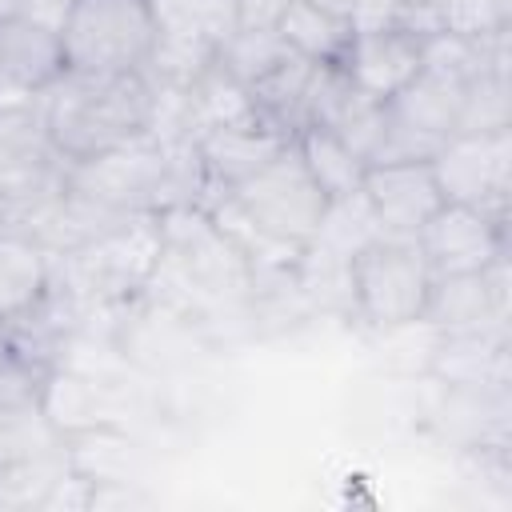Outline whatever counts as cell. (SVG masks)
<instances>
[{
    "label": "cell",
    "mask_w": 512,
    "mask_h": 512,
    "mask_svg": "<svg viewBox=\"0 0 512 512\" xmlns=\"http://www.w3.org/2000/svg\"><path fill=\"white\" fill-rule=\"evenodd\" d=\"M284 56H292V48L280 40L276 28H236L220 48H216V68L228 72L240 88L260 80L264 72H272Z\"/></svg>",
    "instance_id": "19"
},
{
    "label": "cell",
    "mask_w": 512,
    "mask_h": 512,
    "mask_svg": "<svg viewBox=\"0 0 512 512\" xmlns=\"http://www.w3.org/2000/svg\"><path fill=\"white\" fill-rule=\"evenodd\" d=\"M424 64V40L404 28H352L348 52L336 64L364 96L392 100Z\"/></svg>",
    "instance_id": "10"
},
{
    "label": "cell",
    "mask_w": 512,
    "mask_h": 512,
    "mask_svg": "<svg viewBox=\"0 0 512 512\" xmlns=\"http://www.w3.org/2000/svg\"><path fill=\"white\" fill-rule=\"evenodd\" d=\"M416 244L432 276L480 272L508 256V220L468 204H440L428 216V224L416 232Z\"/></svg>",
    "instance_id": "6"
},
{
    "label": "cell",
    "mask_w": 512,
    "mask_h": 512,
    "mask_svg": "<svg viewBox=\"0 0 512 512\" xmlns=\"http://www.w3.org/2000/svg\"><path fill=\"white\" fill-rule=\"evenodd\" d=\"M288 140L264 124H256L252 116H240V120H224V124H212L200 144H196V164H200V176L216 188H224V196H232L244 180H252Z\"/></svg>",
    "instance_id": "11"
},
{
    "label": "cell",
    "mask_w": 512,
    "mask_h": 512,
    "mask_svg": "<svg viewBox=\"0 0 512 512\" xmlns=\"http://www.w3.org/2000/svg\"><path fill=\"white\" fill-rule=\"evenodd\" d=\"M68 72L60 32L36 16H0V104L40 100Z\"/></svg>",
    "instance_id": "8"
},
{
    "label": "cell",
    "mask_w": 512,
    "mask_h": 512,
    "mask_svg": "<svg viewBox=\"0 0 512 512\" xmlns=\"http://www.w3.org/2000/svg\"><path fill=\"white\" fill-rule=\"evenodd\" d=\"M504 284H508V256L480 268V272L432 276V292H428L420 324H432L436 332L504 324V316H508V288Z\"/></svg>",
    "instance_id": "9"
},
{
    "label": "cell",
    "mask_w": 512,
    "mask_h": 512,
    "mask_svg": "<svg viewBox=\"0 0 512 512\" xmlns=\"http://www.w3.org/2000/svg\"><path fill=\"white\" fill-rule=\"evenodd\" d=\"M48 292V256L36 240L0 232V324L32 316Z\"/></svg>",
    "instance_id": "15"
},
{
    "label": "cell",
    "mask_w": 512,
    "mask_h": 512,
    "mask_svg": "<svg viewBox=\"0 0 512 512\" xmlns=\"http://www.w3.org/2000/svg\"><path fill=\"white\" fill-rule=\"evenodd\" d=\"M224 208L232 216H240V224H248L256 232V240L304 252V248H312V240L324 224L328 196L316 188L296 144L288 140L252 180H244L232 196H224Z\"/></svg>",
    "instance_id": "2"
},
{
    "label": "cell",
    "mask_w": 512,
    "mask_h": 512,
    "mask_svg": "<svg viewBox=\"0 0 512 512\" xmlns=\"http://www.w3.org/2000/svg\"><path fill=\"white\" fill-rule=\"evenodd\" d=\"M316 76L320 64L304 60V56H284L272 72H264L260 80L244 84V100H248V116L272 132H280L284 140H292L300 128H308V112H312V92H316Z\"/></svg>",
    "instance_id": "12"
},
{
    "label": "cell",
    "mask_w": 512,
    "mask_h": 512,
    "mask_svg": "<svg viewBox=\"0 0 512 512\" xmlns=\"http://www.w3.org/2000/svg\"><path fill=\"white\" fill-rule=\"evenodd\" d=\"M56 32L72 72H144L156 44L152 0H68Z\"/></svg>",
    "instance_id": "4"
},
{
    "label": "cell",
    "mask_w": 512,
    "mask_h": 512,
    "mask_svg": "<svg viewBox=\"0 0 512 512\" xmlns=\"http://www.w3.org/2000/svg\"><path fill=\"white\" fill-rule=\"evenodd\" d=\"M408 4H440V0H408Z\"/></svg>",
    "instance_id": "25"
},
{
    "label": "cell",
    "mask_w": 512,
    "mask_h": 512,
    "mask_svg": "<svg viewBox=\"0 0 512 512\" xmlns=\"http://www.w3.org/2000/svg\"><path fill=\"white\" fill-rule=\"evenodd\" d=\"M292 144H296V152H300L308 176L316 180V188L328 196V204L348 200V196L360 192L368 164L348 148V140H344L340 132L320 128V124H308V128H300V132L292 136Z\"/></svg>",
    "instance_id": "16"
},
{
    "label": "cell",
    "mask_w": 512,
    "mask_h": 512,
    "mask_svg": "<svg viewBox=\"0 0 512 512\" xmlns=\"http://www.w3.org/2000/svg\"><path fill=\"white\" fill-rule=\"evenodd\" d=\"M52 440V424L36 404H4L0 400V476L36 452H48L44 444Z\"/></svg>",
    "instance_id": "21"
},
{
    "label": "cell",
    "mask_w": 512,
    "mask_h": 512,
    "mask_svg": "<svg viewBox=\"0 0 512 512\" xmlns=\"http://www.w3.org/2000/svg\"><path fill=\"white\" fill-rule=\"evenodd\" d=\"M508 128V68H480L464 84V108L456 132H496Z\"/></svg>",
    "instance_id": "20"
},
{
    "label": "cell",
    "mask_w": 512,
    "mask_h": 512,
    "mask_svg": "<svg viewBox=\"0 0 512 512\" xmlns=\"http://www.w3.org/2000/svg\"><path fill=\"white\" fill-rule=\"evenodd\" d=\"M360 196L372 212L380 236H412L428 224V216L444 204L432 160H388L368 164Z\"/></svg>",
    "instance_id": "7"
},
{
    "label": "cell",
    "mask_w": 512,
    "mask_h": 512,
    "mask_svg": "<svg viewBox=\"0 0 512 512\" xmlns=\"http://www.w3.org/2000/svg\"><path fill=\"white\" fill-rule=\"evenodd\" d=\"M312 4L324 8V12H332V16H344V20H348L352 8H356V0H312ZM348 24H352V20H348Z\"/></svg>",
    "instance_id": "24"
},
{
    "label": "cell",
    "mask_w": 512,
    "mask_h": 512,
    "mask_svg": "<svg viewBox=\"0 0 512 512\" xmlns=\"http://www.w3.org/2000/svg\"><path fill=\"white\" fill-rule=\"evenodd\" d=\"M444 32L488 40L496 32H508L512 24V0H440Z\"/></svg>",
    "instance_id": "22"
},
{
    "label": "cell",
    "mask_w": 512,
    "mask_h": 512,
    "mask_svg": "<svg viewBox=\"0 0 512 512\" xmlns=\"http://www.w3.org/2000/svg\"><path fill=\"white\" fill-rule=\"evenodd\" d=\"M292 0H236L240 28H276Z\"/></svg>",
    "instance_id": "23"
},
{
    "label": "cell",
    "mask_w": 512,
    "mask_h": 512,
    "mask_svg": "<svg viewBox=\"0 0 512 512\" xmlns=\"http://www.w3.org/2000/svg\"><path fill=\"white\" fill-rule=\"evenodd\" d=\"M276 32L296 56L316 60V64H340L348 52V40H352V24L344 16L316 8L312 0H292L288 12L280 16Z\"/></svg>",
    "instance_id": "17"
},
{
    "label": "cell",
    "mask_w": 512,
    "mask_h": 512,
    "mask_svg": "<svg viewBox=\"0 0 512 512\" xmlns=\"http://www.w3.org/2000/svg\"><path fill=\"white\" fill-rule=\"evenodd\" d=\"M152 20L160 36L200 40L220 48L236 28V0H152Z\"/></svg>",
    "instance_id": "18"
},
{
    "label": "cell",
    "mask_w": 512,
    "mask_h": 512,
    "mask_svg": "<svg viewBox=\"0 0 512 512\" xmlns=\"http://www.w3.org/2000/svg\"><path fill=\"white\" fill-rule=\"evenodd\" d=\"M432 372L448 388H504L508 384L504 324L440 332L432 348Z\"/></svg>",
    "instance_id": "13"
},
{
    "label": "cell",
    "mask_w": 512,
    "mask_h": 512,
    "mask_svg": "<svg viewBox=\"0 0 512 512\" xmlns=\"http://www.w3.org/2000/svg\"><path fill=\"white\" fill-rule=\"evenodd\" d=\"M44 132L60 160L92 164L136 148L160 116V88L144 72H64L40 96Z\"/></svg>",
    "instance_id": "1"
},
{
    "label": "cell",
    "mask_w": 512,
    "mask_h": 512,
    "mask_svg": "<svg viewBox=\"0 0 512 512\" xmlns=\"http://www.w3.org/2000/svg\"><path fill=\"white\" fill-rule=\"evenodd\" d=\"M52 156L56 148L44 132L40 100L0 104V192H28L48 172Z\"/></svg>",
    "instance_id": "14"
},
{
    "label": "cell",
    "mask_w": 512,
    "mask_h": 512,
    "mask_svg": "<svg viewBox=\"0 0 512 512\" xmlns=\"http://www.w3.org/2000/svg\"><path fill=\"white\" fill-rule=\"evenodd\" d=\"M348 292L376 332H400L420 324L428 292H432V268L412 236H372L364 240L348 264Z\"/></svg>",
    "instance_id": "3"
},
{
    "label": "cell",
    "mask_w": 512,
    "mask_h": 512,
    "mask_svg": "<svg viewBox=\"0 0 512 512\" xmlns=\"http://www.w3.org/2000/svg\"><path fill=\"white\" fill-rule=\"evenodd\" d=\"M444 204H468L508 220L512 192V132H456L432 156Z\"/></svg>",
    "instance_id": "5"
}]
</instances>
